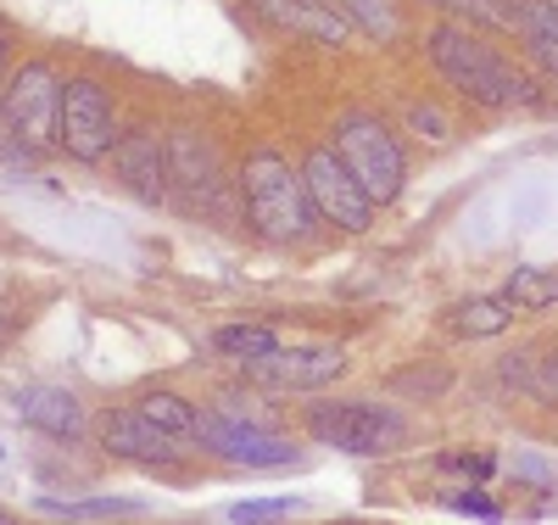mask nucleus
<instances>
[{
    "label": "nucleus",
    "mask_w": 558,
    "mask_h": 525,
    "mask_svg": "<svg viewBox=\"0 0 558 525\" xmlns=\"http://www.w3.org/2000/svg\"><path fill=\"white\" fill-rule=\"evenodd\" d=\"M520 34H525L531 62L558 79V0H525L520 7Z\"/></svg>",
    "instance_id": "nucleus-15"
},
{
    "label": "nucleus",
    "mask_w": 558,
    "mask_h": 525,
    "mask_svg": "<svg viewBox=\"0 0 558 525\" xmlns=\"http://www.w3.org/2000/svg\"><path fill=\"white\" fill-rule=\"evenodd\" d=\"M213 347L229 353V358H241V363H257V358H268L279 342H274V330H263V324H223L218 336H213Z\"/></svg>",
    "instance_id": "nucleus-17"
},
{
    "label": "nucleus",
    "mask_w": 558,
    "mask_h": 525,
    "mask_svg": "<svg viewBox=\"0 0 558 525\" xmlns=\"http://www.w3.org/2000/svg\"><path fill=\"white\" fill-rule=\"evenodd\" d=\"M452 509H458V514H475V520H497V514H502L486 492H458V498H452Z\"/></svg>",
    "instance_id": "nucleus-24"
},
{
    "label": "nucleus",
    "mask_w": 558,
    "mask_h": 525,
    "mask_svg": "<svg viewBox=\"0 0 558 525\" xmlns=\"http://www.w3.org/2000/svg\"><path fill=\"white\" fill-rule=\"evenodd\" d=\"M307 419L324 448H341L357 458H380V453L402 448V437H408V425L391 408H368V403H318Z\"/></svg>",
    "instance_id": "nucleus-7"
},
{
    "label": "nucleus",
    "mask_w": 558,
    "mask_h": 525,
    "mask_svg": "<svg viewBox=\"0 0 558 525\" xmlns=\"http://www.w3.org/2000/svg\"><path fill=\"white\" fill-rule=\"evenodd\" d=\"M0 525H7V509H0Z\"/></svg>",
    "instance_id": "nucleus-29"
},
{
    "label": "nucleus",
    "mask_w": 558,
    "mask_h": 525,
    "mask_svg": "<svg viewBox=\"0 0 558 525\" xmlns=\"http://www.w3.org/2000/svg\"><path fill=\"white\" fill-rule=\"evenodd\" d=\"M508 319H514V302L508 297H470V302L452 308V336L486 342V336H502Z\"/></svg>",
    "instance_id": "nucleus-16"
},
{
    "label": "nucleus",
    "mask_w": 558,
    "mask_h": 525,
    "mask_svg": "<svg viewBox=\"0 0 558 525\" xmlns=\"http://www.w3.org/2000/svg\"><path fill=\"white\" fill-rule=\"evenodd\" d=\"M0 79H7V34H0Z\"/></svg>",
    "instance_id": "nucleus-28"
},
{
    "label": "nucleus",
    "mask_w": 558,
    "mask_h": 525,
    "mask_svg": "<svg viewBox=\"0 0 558 525\" xmlns=\"http://www.w3.org/2000/svg\"><path fill=\"white\" fill-rule=\"evenodd\" d=\"M0 112H7L12 134L28 146V157H45L57 146L62 134V79L51 73V62H23L7 102H0Z\"/></svg>",
    "instance_id": "nucleus-5"
},
{
    "label": "nucleus",
    "mask_w": 558,
    "mask_h": 525,
    "mask_svg": "<svg viewBox=\"0 0 558 525\" xmlns=\"http://www.w3.org/2000/svg\"><path fill=\"white\" fill-rule=\"evenodd\" d=\"M408 118H413V129H418V134H430V140H441V134H447V123H441L430 107H413Z\"/></svg>",
    "instance_id": "nucleus-26"
},
{
    "label": "nucleus",
    "mask_w": 558,
    "mask_h": 525,
    "mask_svg": "<svg viewBox=\"0 0 558 525\" xmlns=\"http://www.w3.org/2000/svg\"><path fill=\"white\" fill-rule=\"evenodd\" d=\"M112 168L129 184V196L151 202V207L168 202V146H162L157 134H146V129L123 134L118 146H112Z\"/></svg>",
    "instance_id": "nucleus-11"
},
{
    "label": "nucleus",
    "mask_w": 558,
    "mask_h": 525,
    "mask_svg": "<svg viewBox=\"0 0 558 525\" xmlns=\"http://www.w3.org/2000/svg\"><path fill=\"white\" fill-rule=\"evenodd\" d=\"M347 17L368 39H397V0H347Z\"/></svg>",
    "instance_id": "nucleus-22"
},
{
    "label": "nucleus",
    "mask_w": 558,
    "mask_h": 525,
    "mask_svg": "<svg viewBox=\"0 0 558 525\" xmlns=\"http://www.w3.org/2000/svg\"><path fill=\"white\" fill-rule=\"evenodd\" d=\"M62 146L78 163L112 157V146H118V134H112V95L96 79H68L62 84Z\"/></svg>",
    "instance_id": "nucleus-8"
},
{
    "label": "nucleus",
    "mask_w": 558,
    "mask_h": 525,
    "mask_svg": "<svg viewBox=\"0 0 558 525\" xmlns=\"http://www.w3.org/2000/svg\"><path fill=\"white\" fill-rule=\"evenodd\" d=\"M17 414L34 425V431L57 437V442H78L84 437V408L62 386H23L17 392Z\"/></svg>",
    "instance_id": "nucleus-14"
},
{
    "label": "nucleus",
    "mask_w": 558,
    "mask_h": 525,
    "mask_svg": "<svg viewBox=\"0 0 558 525\" xmlns=\"http://www.w3.org/2000/svg\"><path fill=\"white\" fill-rule=\"evenodd\" d=\"M101 448L118 458H146V464H173V437L157 431V425L140 408H118L101 414Z\"/></svg>",
    "instance_id": "nucleus-12"
},
{
    "label": "nucleus",
    "mask_w": 558,
    "mask_h": 525,
    "mask_svg": "<svg viewBox=\"0 0 558 525\" xmlns=\"http://www.w3.org/2000/svg\"><path fill=\"white\" fill-rule=\"evenodd\" d=\"M330 146L341 152V163L352 168V179L368 190V202H375V207H386V202L402 196L408 157H402V146H397V134L386 129V118L363 112V107H357V112H341Z\"/></svg>",
    "instance_id": "nucleus-3"
},
{
    "label": "nucleus",
    "mask_w": 558,
    "mask_h": 525,
    "mask_svg": "<svg viewBox=\"0 0 558 525\" xmlns=\"http://www.w3.org/2000/svg\"><path fill=\"white\" fill-rule=\"evenodd\" d=\"M296 509H302L296 498H241V503L223 509V520L252 525V520H286V514H296Z\"/></svg>",
    "instance_id": "nucleus-23"
},
{
    "label": "nucleus",
    "mask_w": 558,
    "mask_h": 525,
    "mask_svg": "<svg viewBox=\"0 0 558 525\" xmlns=\"http://www.w3.org/2000/svg\"><path fill=\"white\" fill-rule=\"evenodd\" d=\"M191 437H196L207 453L229 458V464H252V469H291V464H296V448H291L286 437H268V431H257V425H241V419L196 414Z\"/></svg>",
    "instance_id": "nucleus-9"
},
{
    "label": "nucleus",
    "mask_w": 558,
    "mask_h": 525,
    "mask_svg": "<svg viewBox=\"0 0 558 525\" xmlns=\"http://www.w3.org/2000/svg\"><path fill=\"white\" fill-rule=\"evenodd\" d=\"M425 51H430V68L458 95H470V102H481V107H525L531 102V84L520 79V68L502 62V51H492V45L475 39L470 28H458V23L430 28Z\"/></svg>",
    "instance_id": "nucleus-2"
},
{
    "label": "nucleus",
    "mask_w": 558,
    "mask_h": 525,
    "mask_svg": "<svg viewBox=\"0 0 558 525\" xmlns=\"http://www.w3.org/2000/svg\"><path fill=\"white\" fill-rule=\"evenodd\" d=\"M241 207H246V224L263 235L268 247H296L318 224V213L307 202V184L291 174L286 157L268 152V146L246 152V163H241Z\"/></svg>",
    "instance_id": "nucleus-1"
},
{
    "label": "nucleus",
    "mask_w": 558,
    "mask_h": 525,
    "mask_svg": "<svg viewBox=\"0 0 558 525\" xmlns=\"http://www.w3.org/2000/svg\"><path fill=\"white\" fill-rule=\"evenodd\" d=\"M168 184L179 190V207L191 213V218H235V196H229V179H223V163L218 152L207 146L202 134L191 129H179L168 140Z\"/></svg>",
    "instance_id": "nucleus-4"
},
{
    "label": "nucleus",
    "mask_w": 558,
    "mask_h": 525,
    "mask_svg": "<svg viewBox=\"0 0 558 525\" xmlns=\"http://www.w3.org/2000/svg\"><path fill=\"white\" fill-rule=\"evenodd\" d=\"M436 7L470 17V23H486V28H520V0H436Z\"/></svg>",
    "instance_id": "nucleus-21"
},
{
    "label": "nucleus",
    "mask_w": 558,
    "mask_h": 525,
    "mask_svg": "<svg viewBox=\"0 0 558 525\" xmlns=\"http://www.w3.org/2000/svg\"><path fill=\"white\" fill-rule=\"evenodd\" d=\"M51 520H129L140 514L134 498H84V503H39Z\"/></svg>",
    "instance_id": "nucleus-20"
},
{
    "label": "nucleus",
    "mask_w": 558,
    "mask_h": 525,
    "mask_svg": "<svg viewBox=\"0 0 558 525\" xmlns=\"http://www.w3.org/2000/svg\"><path fill=\"white\" fill-rule=\"evenodd\" d=\"M447 469H463L470 481H492L497 475V458H481V453H470V458H441Z\"/></svg>",
    "instance_id": "nucleus-25"
},
{
    "label": "nucleus",
    "mask_w": 558,
    "mask_h": 525,
    "mask_svg": "<svg viewBox=\"0 0 558 525\" xmlns=\"http://www.w3.org/2000/svg\"><path fill=\"white\" fill-rule=\"evenodd\" d=\"M12 336H17V324H12L7 313H0V353H7V347H12Z\"/></svg>",
    "instance_id": "nucleus-27"
},
{
    "label": "nucleus",
    "mask_w": 558,
    "mask_h": 525,
    "mask_svg": "<svg viewBox=\"0 0 558 525\" xmlns=\"http://www.w3.org/2000/svg\"><path fill=\"white\" fill-rule=\"evenodd\" d=\"M502 297L514 308H547V302H558V274L553 269H514L502 285Z\"/></svg>",
    "instance_id": "nucleus-18"
},
{
    "label": "nucleus",
    "mask_w": 558,
    "mask_h": 525,
    "mask_svg": "<svg viewBox=\"0 0 558 525\" xmlns=\"http://www.w3.org/2000/svg\"><path fill=\"white\" fill-rule=\"evenodd\" d=\"M252 374L268 392H318L347 374V353L341 347H274L268 358L252 363Z\"/></svg>",
    "instance_id": "nucleus-10"
},
{
    "label": "nucleus",
    "mask_w": 558,
    "mask_h": 525,
    "mask_svg": "<svg viewBox=\"0 0 558 525\" xmlns=\"http://www.w3.org/2000/svg\"><path fill=\"white\" fill-rule=\"evenodd\" d=\"M302 184H307V202L324 224H336L347 235H363L375 224V202H368V190L352 179V168L341 163L336 146H318L302 157Z\"/></svg>",
    "instance_id": "nucleus-6"
},
{
    "label": "nucleus",
    "mask_w": 558,
    "mask_h": 525,
    "mask_svg": "<svg viewBox=\"0 0 558 525\" xmlns=\"http://www.w3.org/2000/svg\"><path fill=\"white\" fill-rule=\"evenodd\" d=\"M257 12L274 28H291V34H307V39H324V45H347L352 39V17L330 12L324 0H257Z\"/></svg>",
    "instance_id": "nucleus-13"
},
{
    "label": "nucleus",
    "mask_w": 558,
    "mask_h": 525,
    "mask_svg": "<svg viewBox=\"0 0 558 525\" xmlns=\"http://www.w3.org/2000/svg\"><path fill=\"white\" fill-rule=\"evenodd\" d=\"M140 414H146L157 431H168V437H179V431H191V425H196V408L184 397H173V392H146V397H140Z\"/></svg>",
    "instance_id": "nucleus-19"
}]
</instances>
